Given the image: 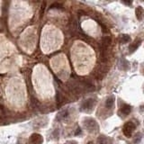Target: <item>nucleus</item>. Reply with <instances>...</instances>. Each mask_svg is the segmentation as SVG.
<instances>
[{
  "label": "nucleus",
  "mask_w": 144,
  "mask_h": 144,
  "mask_svg": "<svg viewBox=\"0 0 144 144\" xmlns=\"http://www.w3.org/2000/svg\"><path fill=\"white\" fill-rule=\"evenodd\" d=\"M68 116H69V111L66 109V110H63V111L59 112V113L57 114V120L63 121L68 118Z\"/></svg>",
  "instance_id": "nucleus-6"
},
{
  "label": "nucleus",
  "mask_w": 144,
  "mask_h": 144,
  "mask_svg": "<svg viewBox=\"0 0 144 144\" xmlns=\"http://www.w3.org/2000/svg\"><path fill=\"white\" fill-rule=\"evenodd\" d=\"M110 44H111V38L109 37V36H105L103 39V48H106L107 49V47Z\"/></svg>",
  "instance_id": "nucleus-12"
},
{
  "label": "nucleus",
  "mask_w": 144,
  "mask_h": 144,
  "mask_svg": "<svg viewBox=\"0 0 144 144\" xmlns=\"http://www.w3.org/2000/svg\"><path fill=\"white\" fill-rule=\"evenodd\" d=\"M135 124L134 123H132V122H127V123L123 125V134L125 135L126 137H131L133 133L135 130Z\"/></svg>",
  "instance_id": "nucleus-3"
},
{
  "label": "nucleus",
  "mask_w": 144,
  "mask_h": 144,
  "mask_svg": "<svg viewBox=\"0 0 144 144\" xmlns=\"http://www.w3.org/2000/svg\"><path fill=\"white\" fill-rule=\"evenodd\" d=\"M69 25H70V30H72V32H77L78 29V22H77V20L76 19H72L70 21V24H69Z\"/></svg>",
  "instance_id": "nucleus-9"
},
{
  "label": "nucleus",
  "mask_w": 144,
  "mask_h": 144,
  "mask_svg": "<svg viewBox=\"0 0 144 144\" xmlns=\"http://www.w3.org/2000/svg\"><path fill=\"white\" fill-rule=\"evenodd\" d=\"M83 125L88 132H96L98 131V124L93 118H86L83 122Z\"/></svg>",
  "instance_id": "nucleus-1"
},
{
  "label": "nucleus",
  "mask_w": 144,
  "mask_h": 144,
  "mask_svg": "<svg viewBox=\"0 0 144 144\" xmlns=\"http://www.w3.org/2000/svg\"><path fill=\"white\" fill-rule=\"evenodd\" d=\"M97 143L98 144H112V142L108 137L104 136V135H101V136L97 139Z\"/></svg>",
  "instance_id": "nucleus-7"
},
{
  "label": "nucleus",
  "mask_w": 144,
  "mask_h": 144,
  "mask_svg": "<svg viewBox=\"0 0 144 144\" xmlns=\"http://www.w3.org/2000/svg\"><path fill=\"white\" fill-rule=\"evenodd\" d=\"M62 7L63 5L60 3H54L50 5V9H62Z\"/></svg>",
  "instance_id": "nucleus-14"
},
{
  "label": "nucleus",
  "mask_w": 144,
  "mask_h": 144,
  "mask_svg": "<svg viewBox=\"0 0 144 144\" xmlns=\"http://www.w3.org/2000/svg\"><path fill=\"white\" fill-rule=\"evenodd\" d=\"M136 17H137L139 20H142V15H143V9H142V6H138L136 8Z\"/></svg>",
  "instance_id": "nucleus-11"
},
{
  "label": "nucleus",
  "mask_w": 144,
  "mask_h": 144,
  "mask_svg": "<svg viewBox=\"0 0 144 144\" xmlns=\"http://www.w3.org/2000/svg\"><path fill=\"white\" fill-rule=\"evenodd\" d=\"M114 104V97L113 96H109L105 101V107L106 108H111Z\"/></svg>",
  "instance_id": "nucleus-10"
},
{
  "label": "nucleus",
  "mask_w": 144,
  "mask_h": 144,
  "mask_svg": "<svg viewBox=\"0 0 144 144\" xmlns=\"http://www.w3.org/2000/svg\"><path fill=\"white\" fill-rule=\"evenodd\" d=\"M131 111H132V107H131V105H129V104H123V106L121 107L120 109V114H122V115L123 116H127L129 113H131Z\"/></svg>",
  "instance_id": "nucleus-5"
},
{
  "label": "nucleus",
  "mask_w": 144,
  "mask_h": 144,
  "mask_svg": "<svg viewBox=\"0 0 144 144\" xmlns=\"http://www.w3.org/2000/svg\"><path fill=\"white\" fill-rule=\"evenodd\" d=\"M141 43H142V41L139 40V41H135L134 43H132V44L130 45V47H129V50H130V52L132 53V52L135 51V50H137L138 48H139V46L141 45Z\"/></svg>",
  "instance_id": "nucleus-8"
},
{
  "label": "nucleus",
  "mask_w": 144,
  "mask_h": 144,
  "mask_svg": "<svg viewBox=\"0 0 144 144\" xmlns=\"http://www.w3.org/2000/svg\"><path fill=\"white\" fill-rule=\"evenodd\" d=\"M95 104H96V100L93 98H89V99L83 102L81 104L80 110L82 112H85V113H90L94 109Z\"/></svg>",
  "instance_id": "nucleus-2"
},
{
  "label": "nucleus",
  "mask_w": 144,
  "mask_h": 144,
  "mask_svg": "<svg viewBox=\"0 0 144 144\" xmlns=\"http://www.w3.org/2000/svg\"><path fill=\"white\" fill-rule=\"evenodd\" d=\"M30 141L33 144H43V136L39 133H33L31 135Z\"/></svg>",
  "instance_id": "nucleus-4"
},
{
  "label": "nucleus",
  "mask_w": 144,
  "mask_h": 144,
  "mask_svg": "<svg viewBox=\"0 0 144 144\" xmlns=\"http://www.w3.org/2000/svg\"><path fill=\"white\" fill-rule=\"evenodd\" d=\"M130 41H131L130 36L127 35V34H123V35L121 36V43H123V44H124V43H129Z\"/></svg>",
  "instance_id": "nucleus-13"
},
{
  "label": "nucleus",
  "mask_w": 144,
  "mask_h": 144,
  "mask_svg": "<svg viewBox=\"0 0 144 144\" xmlns=\"http://www.w3.org/2000/svg\"><path fill=\"white\" fill-rule=\"evenodd\" d=\"M88 144H94V143H93V142H89Z\"/></svg>",
  "instance_id": "nucleus-15"
}]
</instances>
